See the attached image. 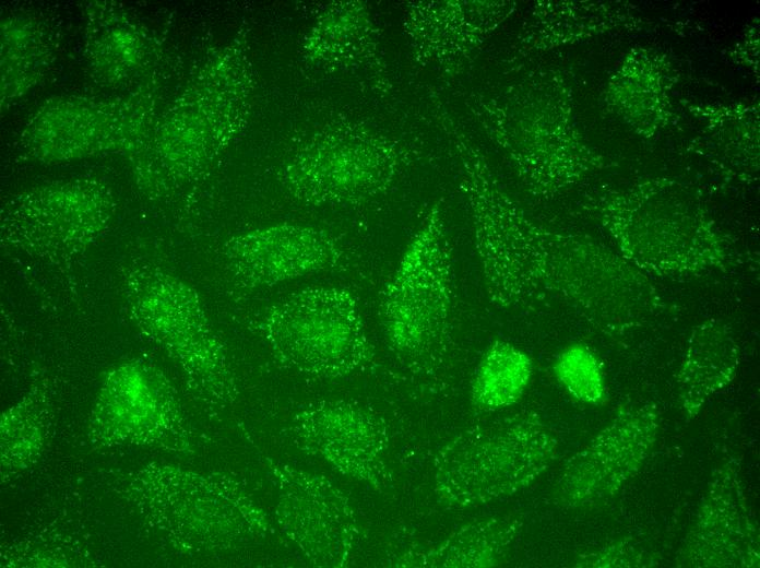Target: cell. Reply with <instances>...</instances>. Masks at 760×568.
I'll return each mask as SVG.
<instances>
[{"instance_id": "6da1fadb", "label": "cell", "mask_w": 760, "mask_h": 568, "mask_svg": "<svg viewBox=\"0 0 760 568\" xmlns=\"http://www.w3.org/2000/svg\"><path fill=\"white\" fill-rule=\"evenodd\" d=\"M458 164L486 293L500 308L559 298L609 336L654 317L662 297L621 255L531 221L498 182L485 154L460 121L441 127Z\"/></svg>"}, {"instance_id": "7a4b0ae2", "label": "cell", "mask_w": 760, "mask_h": 568, "mask_svg": "<svg viewBox=\"0 0 760 568\" xmlns=\"http://www.w3.org/2000/svg\"><path fill=\"white\" fill-rule=\"evenodd\" d=\"M248 33L241 26L207 57L155 123L136 154L145 190L159 194L198 180L245 127L254 84Z\"/></svg>"}, {"instance_id": "3957f363", "label": "cell", "mask_w": 760, "mask_h": 568, "mask_svg": "<svg viewBox=\"0 0 760 568\" xmlns=\"http://www.w3.org/2000/svg\"><path fill=\"white\" fill-rule=\"evenodd\" d=\"M462 102L534 196H553L597 166L571 125L559 74H531L498 92L472 90Z\"/></svg>"}, {"instance_id": "277c9868", "label": "cell", "mask_w": 760, "mask_h": 568, "mask_svg": "<svg viewBox=\"0 0 760 568\" xmlns=\"http://www.w3.org/2000/svg\"><path fill=\"white\" fill-rule=\"evenodd\" d=\"M621 256L644 274L725 271L732 256L701 204L673 181L651 180L590 205Z\"/></svg>"}, {"instance_id": "5b68a950", "label": "cell", "mask_w": 760, "mask_h": 568, "mask_svg": "<svg viewBox=\"0 0 760 568\" xmlns=\"http://www.w3.org/2000/svg\"><path fill=\"white\" fill-rule=\"evenodd\" d=\"M385 342L413 372L431 375L449 351L452 248L441 202L426 213L379 299Z\"/></svg>"}, {"instance_id": "8992f818", "label": "cell", "mask_w": 760, "mask_h": 568, "mask_svg": "<svg viewBox=\"0 0 760 568\" xmlns=\"http://www.w3.org/2000/svg\"><path fill=\"white\" fill-rule=\"evenodd\" d=\"M558 446L555 433L533 412L467 427L435 457V494L453 509L507 498L529 487L549 468Z\"/></svg>"}, {"instance_id": "52a82bcc", "label": "cell", "mask_w": 760, "mask_h": 568, "mask_svg": "<svg viewBox=\"0 0 760 568\" xmlns=\"http://www.w3.org/2000/svg\"><path fill=\"white\" fill-rule=\"evenodd\" d=\"M254 330L283 367L316 379H342L375 363V348L354 294L307 287L266 306Z\"/></svg>"}, {"instance_id": "ba28073f", "label": "cell", "mask_w": 760, "mask_h": 568, "mask_svg": "<svg viewBox=\"0 0 760 568\" xmlns=\"http://www.w3.org/2000/svg\"><path fill=\"white\" fill-rule=\"evenodd\" d=\"M124 296L134 321L168 351L197 399L214 409L236 401L225 350L192 286L166 271L140 268L126 277Z\"/></svg>"}, {"instance_id": "9c48e42d", "label": "cell", "mask_w": 760, "mask_h": 568, "mask_svg": "<svg viewBox=\"0 0 760 568\" xmlns=\"http://www.w3.org/2000/svg\"><path fill=\"white\" fill-rule=\"evenodd\" d=\"M409 163L411 152L399 142L344 120L300 144L281 167L278 181L306 204H354L384 193Z\"/></svg>"}, {"instance_id": "30bf717a", "label": "cell", "mask_w": 760, "mask_h": 568, "mask_svg": "<svg viewBox=\"0 0 760 568\" xmlns=\"http://www.w3.org/2000/svg\"><path fill=\"white\" fill-rule=\"evenodd\" d=\"M154 71L128 95L47 99L21 133L20 152L40 163H60L106 152L139 153L150 140L161 88Z\"/></svg>"}, {"instance_id": "8fae6325", "label": "cell", "mask_w": 760, "mask_h": 568, "mask_svg": "<svg viewBox=\"0 0 760 568\" xmlns=\"http://www.w3.org/2000/svg\"><path fill=\"white\" fill-rule=\"evenodd\" d=\"M114 213L111 190L96 178L33 187L3 204L1 246L41 260L71 258L105 233Z\"/></svg>"}, {"instance_id": "7c38bea8", "label": "cell", "mask_w": 760, "mask_h": 568, "mask_svg": "<svg viewBox=\"0 0 760 568\" xmlns=\"http://www.w3.org/2000/svg\"><path fill=\"white\" fill-rule=\"evenodd\" d=\"M654 403L621 406L609 422L562 466L553 499L565 509H593L613 500L641 470L660 429Z\"/></svg>"}, {"instance_id": "4fadbf2b", "label": "cell", "mask_w": 760, "mask_h": 568, "mask_svg": "<svg viewBox=\"0 0 760 568\" xmlns=\"http://www.w3.org/2000/svg\"><path fill=\"white\" fill-rule=\"evenodd\" d=\"M276 493L281 531L314 567H346L359 545L360 526L345 495L324 475L266 458Z\"/></svg>"}, {"instance_id": "5bb4252c", "label": "cell", "mask_w": 760, "mask_h": 568, "mask_svg": "<svg viewBox=\"0 0 760 568\" xmlns=\"http://www.w3.org/2000/svg\"><path fill=\"white\" fill-rule=\"evenodd\" d=\"M163 506L169 531L189 549L227 548L274 532L263 509L225 475L168 470Z\"/></svg>"}, {"instance_id": "9a60e30c", "label": "cell", "mask_w": 760, "mask_h": 568, "mask_svg": "<svg viewBox=\"0 0 760 568\" xmlns=\"http://www.w3.org/2000/svg\"><path fill=\"white\" fill-rule=\"evenodd\" d=\"M286 436L299 450L319 458L342 475L377 490L392 484L385 422L346 400H318L298 409Z\"/></svg>"}, {"instance_id": "2e32d148", "label": "cell", "mask_w": 760, "mask_h": 568, "mask_svg": "<svg viewBox=\"0 0 760 568\" xmlns=\"http://www.w3.org/2000/svg\"><path fill=\"white\" fill-rule=\"evenodd\" d=\"M515 8V2L501 0L408 2L403 28L413 62L441 79L460 76Z\"/></svg>"}, {"instance_id": "e0dca14e", "label": "cell", "mask_w": 760, "mask_h": 568, "mask_svg": "<svg viewBox=\"0 0 760 568\" xmlns=\"http://www.w3.org/2000/svg\"><path fill=\"white\" fill-rule=\"evenodd\" d=\"M740 461L729 455L712 472L677 566L758 568L760 534L743 483Z\"/></svg>"}, {"instance_id": "ac0fdd59", "label": "cell", "mask_w": 760, "mask_h": 568, "mask_svg": "<svg viewBox=\"0 0 760 568\" xmlns=\"http://www.w3.org/2000/svg\"><path fill=\"white\" fill-rule=\"evenodd\" d=\"M223 256L235 285L250 291L337 269L344 261V250L332 234L288 222L233 236L224 244Z\"/></svg>"}, {"instance_id": "d6986e66", "label": "cell", "mask_w": 760, "mask_h": 568, "mask_svg": "<svg viewBox=\"0 0 760 568\" xmlns=\"http://www.w3.org/2000/svg\"><path fill=\"white\" fill-rule=\"evenodd\" d=\"M94 415L120 439L157 442L186 452L189 434L178 401L167 379L139 362L110 370L99 388Z\"/></svg>"}, {"instance_id": "ffe728a7", "label": "cell", "mask_w": 760, "mask_h": 568, "mask_svg": "<svg viewBox=\"0 0 760 568\" xmlns=\"http://www.w3.org/2000/svg\"><path fill=\"white\" fill-rule=\"evenodd\" d=\"M302 56L314 69L358 75L384 95L392 88L380 29L364 1L326 4L305 36Z\"/></svg>"}, {"instance_id": "44dd1931", "label": "cell", "mask_w": 760, "mask_h": 568, "mask_svg": "<svg viewBox=\"0 0 760 568\" xmlns=\"http://www.w3.org/2000/svg\"><path fill=\"white\" fill-rule=\"evenodd\" d=\"M85 59L91 78L104 86H121L151 74L161 43L147 26L116 3L87 11Z\"/></svg>"}, {"instance_id": "7402d4cb", "label": "cell", "mask_w": 760, "mask_h": 568, "mask_svg": "<svg viewBox=\"0 0 760 568\" xmlns=\"http://www.w3.org/2000/svg\"><path fill=\"white\" fill-rule=\"evenodd\" d=\"M523 514L511 512L467 522L435 545L407 551L391 561L394 567L489 568L504 563L519 540Z\"/></svg>"}, {"instance_id": "603a6c76", "label": "cell", "mask_w": 760, "mask_h": 568, "mask_svg": "<svg viewBox=\"0 0 760 568\" xmlns=\"http://www.w3.org/2000/svg\"><path fill=\"white\" fill-rule=\"evenodd\" d=\"M739 362V345L727 323L711 318L693 327L677 374L679 402L689 418L734 380Z\"/></svg>"}, {"instance_id": "cb8c5ba5", "label": "cell", "mask_w": 760, "mask_h": 568, "mask_svg": "<svg viewBox=\"0 0 760 568\" xmlns=\"http://www.w3.org/2000/svg\"><path fill=\"white\" fill-rule=\"evenodd\" d=\"M49 24L33 15H12L1 24V103L7 107L46 74L57 47Z\"/></svg>"}, {"instance_id": "d4e9b609", "label": "cell", "mask_w": 760, "mask_h": 568, "mask_svg": "<svg viewBox=\"0 0 760 568\" xmlns=\"http://www.w3.org/2000/svg\"><path fill=\"white\" fill-rule=\"evenodd\" d=\"M533 360L514 344L496 340L483 354L470 384V403L496 412L521 400L533 376Z\"/></svg>"}, {"instance_id": "484cf974", "label": "cell", "mask_w": 760, "mask_h": 568, "mask_svg": "<svg viewBox=\"0 0 760 568\" xmlns=\"http://www.w3.org/2000/svg\"><path fill=\"white\" fill-rule=\"evenodd\" d=\"M556 379L575 400L599 404L606 398V381L596 354L583 343L565 347L553 365Z\"/></svg>"}, {"instance_id": "4316f807", "label": "cell", "mask_w": 760, "mask_h": 568, "mask_svg": "<svg viewBox=\"0 0 760 568\" xmlns=\"http://www.w3.org/2000/svg\"><path fill=\"white\" fill-rule=\"evenodd\" d=\"M657 563L631 539L616 541L599 549L580 554L572 563L580 568L653 567Z\"/></svg>"}]
</instances>
